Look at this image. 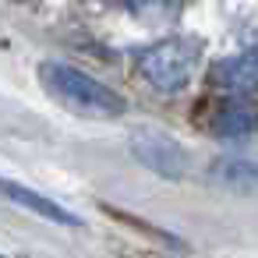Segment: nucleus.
I'll list each match as a JSON object with an SVG mask.
<instances>
[{"instance_id":"nucleus-1","label":"nucleus","mask_w":258,"mask_h":258,"mask_svg":"<svg viewBox=\"0 0 258 258\" xmlns=\"http://www.w3.org/2000/svg\"><path fill=\"white\" fill-rule=\"evenodd\" d=\"M39 82L46 85V92L64 103L68 110L82 113V117H117L124 113V99L103 85L99 78L71 68V64H57V60H46L39 64Z\"/></svg>"},{"instance_id":"nucleus-2","label":"nucleus","mask_w":258,"mask_h":258,"mask_svg":"<svg viewBox=\"0 0 258 258\" xmlns=\"http://www.w3.org/2000/svg\"><path fill=\"white\" fill-rule=\"evenodd\" d=\"M202 57V43L177 36V39H163L156 46H149L145 53H138V71L145 75V82L159 92H177L191 82L195 64Z\"/></svg>"},{"instance_id":"nucleus-3","label":"nucleus","mask_w":258,"mask_h":258,"mask_svg":"<svg viewBox=\"0 0 258 258\" xmlns=\"http://www.w3.org/2000/svg\"><path fill=\"white\" fill-rule=\"evenodd\" d=\"M131 152H135V159H138L145 170H152V173H159V177H166V180H180V177L187 173V156H184V149H180L173 138L159 135V131H138V135L131 138Z\"/></svg>"},{"instance_id":"nucleus-4","label":"nucleus","mask_w":258,"mask_h":258,"mask_svg":"<svg viewBox=\"0 0 258 258\" xmlns=\"http://www.w3.org/2000/svg\"><path fill=\"white\" fill-rule=\"evenodd\" d=\"M0 195H4L8 202H15V205H22V209H29V212H36V216H43V219H50V223L78 226V216H71L64 205H57L53 198L32 191V187H25V184H15V180H8V177H0Z\"/></svg>"},{"instance_id":"nucleus-5","label":"nucleus","mask_w":258,"mask_h":258,"mask_svg":"<svg viewBox=\"0 0 258 258\" xmlns=\"http://www.w3.org/2000/svg\"><path fill=\"white\" fill-rule=\"evenodd\" d=\"M216 82H219L223 89L237 92V96L258 92V46H251V50H244V53H237V57L219 60Z\"/></svg>"},{"instance_id":"nucleus-6","label":"nucleus","mask_w":258,"mask_h":258,"mask_svg":"<svg viewBox=\"0 0 258 258\" xmlns=\"http://www.w3.org/2000/svg\"><path fill=\"white\" fill-rule=\"evenodd\" d=\"M254 127H258V110L244 96H237V92L219 106L216 124H212V131L223 135V138H240V135H251Z\"/></svg>"},{"instance_id":"nucleus-7","label":"nucleus","mask_w":258,"mask_h":258,"mask_svg":"<svg viewBox=\"0 0 258 258\" xmlns=\"http://www.w3.org/2000/svg\"><path fill=\"white\" fill-rule=\"evenodd\" d=\"M209 177L237 195H258V159H219L212 163Z\"/></svg>"},{"instance_id":"nucleus-8","label":"nucleus","mask_w":258,"mask_h":258,"mask_svg":"<svg viewBox=\"0 0 258 258\" xmlns=\"http://www.w3.org/2000/svg\"><path fill=\"white\" fill-rule=\"evenodd\" d=\"M103 4H117V8H131V11H138V8L152 4V0H103Z\"/></svg>"}]
</instances>
